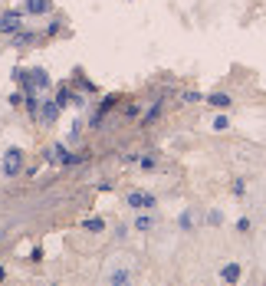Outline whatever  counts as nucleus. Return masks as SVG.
Returning a JSON list of instances; mask_svg holds the SVG:
<instances>
[{
    "mask_svg": "<svg viewBox=\"0 0 266 286\" xmlns=\"http://www.w3.org/2000/svg\"><path fill=\"white\" fill-rule=\"evenodd\" d=\"M20 168H23V151H20V148H10L7 155H3V175L13 178Z\"/></svg>",
    "mask_w": 266,
    "mask_h": 286,
    "instance_id": "f257e3e1",
    "label": "nucleus"
},
{
    "mask_svg": "<svg viewBox=\"0 0 266 286\" xmlns=\"http://www.w3.org/2000/svg\"><path fill=\"white\" fill-rule=\"evenodd\" d=\"M16 30H20V13L10 10V13L0 16V33H16Z\"/></svg>",
    "mask_w": 266,
    "mask_h": 286,
    "instance_id": "f03ea898",
    "label": "nucleus"
},
{
    "mask_svg": "<svg viewBox=\"0 0 266 286\" xmlns=\"http://www.w3.org/2000/svg\"><path fill=\"white\" fill-rule=\"evenodd\" d=\"M128 204H132V207H155V198H151V194L135 191V194H128Z\"/></svg>",
    "mask_w": 266,
    "mask_h": 286,
    "instance_id": "7ed1b4c3",
    "label": "nucleus"
},
{
    "mask_svg": "<svg viewBox=\"0 0 266 286\" xmlns=\"http://www.w3.org/2000/svg\"><path fill=\"white\" fill-rule=\"evenodd\" d=\"M220 280H227V283H237V280H240V267H237V263L224 267V270H220Z\"/></svg>",
    "mask_w": 266,
    "mask_h": 286,
    "instance_id": "20e7f679",
    "label": "nucleus"
},
{
    "mask_svg": "<svg viewBox=\"0 0 266 286\" xmlns=\"http://www.w3.org/2000/svg\"><path fill=\"white\" fill-rule=\"evenodd\" d=\"M26 10H30V13H46L49 0H26Z\"/></svg>",
    "mask_w": 266,
    "mask_h": 286,
    "instance_id": "39448f33",
    "label": "nucleus"
},
{
    "mask_svg": "<svg viewBox=\"0 0 266 286\" xmlns=\"http://www.w3.org/2000/svg\"><path fill=\"white\" fill-rule=\"evenodd\" d=\"M207 102H211L214 109H227V105H230V95H224V92H214L211 99H207Z\"/></svg>",
    "mask_w": 266,
    "mask_h": 286,
    "instance_id": "423d86ee",
    "label": "nucleus"
},
{
    "mask_svg": "<svg viewBox=\"0 0 266 286\" xmlns=\"http://www.w3.org/2000/svg\"><path fill=\"white\" fill-rule=\"evenodd\" d=\"M49 155H53V161H76V155H66L63 145H56V148L49 151Z\"/></svg>",
    "mask_w": 266,
    "mask_h": 286,
    "instance_id": "0eeeda50",
    "label": "nucleus"
},
{
    "mask_svg": "<svg viewBox=\"0 0 266 286\" xmlns=\"http://www.w3.org/2000/svg\"><path fill=\"white\" fill-rule=\"evenodd\" d=\"M56 112H59V102H46V105H43V122H53Z\"/></svg>",
    "mask_w": 266,
    "mask_h": 286,
    "instance_id": "6e6552de",
    "label": "nucleus"
},
{
    "mask_svg": "<svg viewBox=\"0 0 266 286\" xmlns=\"http://www.w3.org/2000/svg\"><path fill=\"white\" fill-rule=\"evenodd\" d=\"M135 227H138V231H151V227H155V217H145V214H141L138 221H135Z\"/></svg>",
    "mask_w": 266,
    "mask_h": 286,
    "instance_id": "1a4fd4ad",
    "label": "nucleus"
},
{
    "mask_svg": "<svg viewBox=\"0 0 266 286\" xmlns=\"http://www.w3.org/2000/svg\"><path fill=\"white\" fill-rule=\"evenodd\" d=\"M109 280H112L115 286H122V283H128V273H125V270H118V273H112Z\"/></svg>",
    "mask_w": 266,
    "mask_h": 286,
    "instance_id": "9d476101",
    "label": "nucleus"
},
{
    "mask_svg": "<svg viewBox=\"0 0 266 286\" xmlns=\"http://www.w3.org/2000/svg\"><path fill=\"white\" fill-rule=\"evenodd\" d=\"M102 227H105V224H102L99 217H92V221H86V231H95V234H99Z\"/></svg>",
    "mask_w": 266,
    "mask_h": 286,
    "instance_id": "9b49d317",
    "label": "nucleus"
},
{
    "mask_svg": "<svg viewBox=\"0 0 266 286\" xmlns=\"http://www.w3.org/2000/svg\"><path fill=\"white\" fill-rule=\"evenodd\" d=\"M227 128H230L227 119H217V122H214V132H227Z\"/></svg>",
    "mask_w": 266,
    "mask_h": 286,
    "instance_id": "f8f14e48",
    "label": "nucleus"
}]
</instances>
